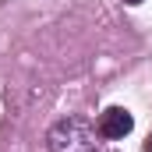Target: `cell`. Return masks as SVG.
<instances>
[{"label": "cell", "mask_w": 152, "mask_h": 152, "mask_svg": "<svg viewBox=\"0 0 152 152\" xmlns=\"http://www.w3.org/2000/svg\"><path fill=\"white\" fill-rule=\"evenodd\" d=\"M145 152H152V134H149V142H145Z\"/></svg>", "instance_id": "obj_3"}, {"label": "cell", "mask_w": 152, "mask_h": 152, "mask_svg": "<svg viewBox=\"0 0 152 152\" xmlns=\"http://www.w3.org/2000/svg\"><path fill=\"white\" fill-rule=\"evenodd\" d=\"M46 152H99L96 127L85 117H64L46 131Z\"/></svg>", "instance_id": "obj_1"}, {"label": "cell", "mask_w": 152, "mask_h": 152, "mask_svg": "<svg viewBox=\"0 0 152 152\" xmlns=\"http://www.w3.org/2000/svg\"><path fill=\"white\" fill-rule=\"evenodd\" d=\"M131 127H134V117L124 106H110L99 117V134L103 138H124V134H131Z\"/></svg>", "instance_id": "obj_2"}, {"label": "cell", "mask_w": 152, "mask_h": 152, "mask_svg": "<svg viewBox=\"0 0 152 152\" xmlns=\"http://www.w3.org/2000/svg\"><path fill=\"white\" fill-rule=\"evenodd\" d=\"M124 4H131V7H134V4H142V0H124Z\"/></svg>", "instance_id": "obj_4"}]
</instances>
